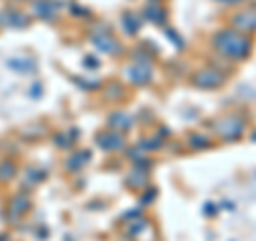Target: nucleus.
<instances>
[{
    "instance_id": "6",
    "label": "nucleus",
    "mask_w": 256,
    "mask_h": 241,
    "mask_svg": "<svg viewBox=\"0 0 256 241\" xmlns=\"http://www.w3.org/2000/svg\"><path fill=\"white\" fill-rule=\"evenodd\" d=\"M233 26L239 32H254L256 30V11H244L233 15Z\"/></svg>"
},
{
    "instance_id": "1",
    "label": "nucleus",
    "mask_w": 256,
    "mask_h": 241,
    "mask_svg": "<svg viewBox=\"0 0 256 241\" xmlns=\"http://www.w3.org/2000/svg\"><path fill=\"white\" fill-rule=\"evenodd\" d=\"M214 47L230 60H246L250 56L252 43H250V38L239 34L237 30H220L214 36Z\"/></svg>"
},
{
    "instance_id": "11",
    "label": "nucleus",
    "mask_w": 256,
    "mask_h": 241,
    "mask_svg": "<svg viewBox=\"0 0 256 241\" xmlns=\"http://www.w3.org/2000/svg\"><path fill=\"white\" fill-rule=\"evenodd\" d=\"M139 26H141L139 18H134V15H126V18H124V28H126L128 34H137Z\"/></svg>"
},
{
    "instance_id": "5",
    "label": "nucleus",
    "mask_w": 256,
    "mask_h": 241,
    "mask_svg": "<svg viewBox=\"0 0 256 241\" xmlns=\"http://www.w3.org/2000/svg\"><path fill=\"white\" fill-rule=\"evenodd\" d=\"M92 45L102 54H120L122 52V45L118 43V38H114L111 34H105V32H96L92 36Z\"/></svg>"
},
{
    "instance_id": "15",
    "label": "nucleus",
    "mask_w": 256,
    "mask_h": 241,
    "mask_svg": "<svg viewBox=\"0 0 256 241\" xmlns=\"http://www.w3.org/2000/svg\"><path fill=\"white\" fill-rule=\"evenodd\" d=\"M216 2H222V4H239L244 0H216Z\"/></svg>"
},
{
    "instance_id": "12",
    "label": "nucleus",
    "mask_w": 256,
    "mask_h": 241,
    "mask_svg": "<svg viewBox=\"0 0 256 241\" xmlns=\"http://www.w3.org/2000/svg\"><path fill=\"white\" fill-rule=\"evenodd\" d=\"M9 66L13 70H34V62H30V60H9Z\"/></svg>"
},
{
    "instance_id": "13",
    "label": "nucleus",
    "mask_w": 256,
    "mask_h": 241,
    "mask_svg": "<svg viewBox=\"0 0 256 241\" xmlns=\"http://www.w3.org/2000/svg\"><path fill=\"white\" fill-rule=\"evenodd\" d=\"M190 143H192L194 148H207V146H210V139H207L205 134H192Z\"/></svg>"
},
{
    "instance_id": "8",
    "label": "nucleus",
    "mask_w": 256,
    "mask_h": 241,
    "mask_svg": "<svg viewBox=\"0 0 256 241\" xmlns=\"http://www.w3.org/2000/svg\"><path fill=\"white\" fill-rule=\"evenodd\" d=\"M143 15H146L150 22H154V24H164L166 22V11L160 4H154V2H150L146 9H143Z\"/></svg>"
},
{
    "instance_id": "2",
    "label": "nucleus",
    "mask_w": 256,
    "mask_h": 241,
    "mask_svg": "<svg viewBox=\"0 0 256 241\" xmlns=\"http://www.w3.org/2000/svg\"><path fill=\"white\" fill-rule=\"evenodd\" d=\"M224 73L216 68H201L198 73L194 75V84L198 88H205V90H212V88H220L224 84Z\"/></svg>"
},
{
    "instance_id": "16",
    "label": "nucleus",
    "mask_w": 256,
    "mask_h": 241,
    "mask_svg": "<svg viewBox=\"0 0 256 241\" xmlns=\"http://www.w3.org/2000/svg\"><path fill=\"white\" fill-rule=\"evenodd\" d=\"M148 2H154V4H158V2H160V0H148Z\"/></svg>"
},
{
    "instance_id": "3",
    "label": "nucleus",
    "mask_w": 256,
    "mask_h": 241,
    "mask_svg": "<svg viewBox=\"0 0 256 241\" xmlns=\"http://www.w3.org/2000/svg\"><path fill=\"white\" fill-rule=\"evenodd\" d=\"M152 77H154V73H152L150 64H132L126 68V79L134 86H146L152 82Z\"/></svg>"
},
{
    "instance_id": "7",
    "label": "nucleus",
    "mask_w": 256,
    "mask_h": 241,
    "mask_svg": "<svg viewBox=\"0 0 256 241\" xmlns=\"http://www.w3.org/2000/svg\"><path fill=\"white\" fill-rule=\"evenodd\" d=\"M58 11H60V2H56V0H38L34 4V13L43 20H54Z\"/></svg>"
},
{
    "instance_id": "10",
    "label": "nucleus",
    "mask_w": 256,
    "mask_h": 241,
    "mask_svg": "<svg viewBox=\"0 0 256 241\" xmlns=\"http://www.w3.org/2000/svg\"><path fill=\"white\" fill-rule=\"evenodd\" d=\"M130 116L128 114H114L109 118V126L114 128H122V130H126V128H130Z\"/></svg>"
},
{
    "instance_id": "9",
    "label": "nucleus",
    "mask_w": 256,
    "mask_h": 241,
    "mask_svg": "<svg viewBox=\"0 0 256 241\" xmlns=\"http://www.w3.org/2000/svg\"><path fill=\"white\" fill-rule=\"evenodd\" d=\"M98 146L102 150H120L124 146V136H120V134H100L98 136Z\"/></svg>"
},
{
    "instance_id": "14",
    "label": "nucleus",
    "mask_w": 256,
    "mask_h": 241,
    "mask_svg": "<svg viewBox=\"0 0 256 241\" xmlns=\"http://www.w3.org/2000/svg\"><path fill=\"white\" fill-rule=\"evenodd\" d=\"M166 36H169L171 41L175 43V47H182V45H184V41H182V38L175 36V32H173V30H166Z\"/></svg>"
},
{
    "instance_id": "4",
    "label": "nucleus",
    "mask_w": 256,
    "mask_h": 241,
    "mask_svg": "<svg viewBox=\"0 0 256 241\" xmlns=\"http://www.w3.org/2000/svg\"><path fill=\"white\" fill-rule=\"evenodd\" d=\"M216 130H218L220 136H224V139H239L244 132V122L239 118H226L216 126Z\"/></svg>"
}]
</instances>
